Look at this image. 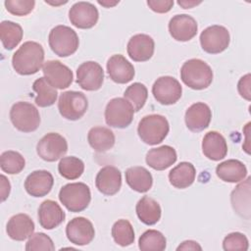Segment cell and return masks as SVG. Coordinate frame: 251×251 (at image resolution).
I'll return each instance as SVG.
<instances>
[{
	"label": "cell",
	"instance_id": "1",
	"mask_svg": "<svg viewBox=\"0 0 251 251\" xmlns=\"http://www.w3.org/2000/svg\"><path fill=\"white\" fill-rule=\"evenodd\" d=\"M44 50L35 41L25 42L13 55L12 66L16 73L22 75L36 74L43 67Z\"/></svg>",
	"mask_w": 251,
	"mask_h": 251
},
{
	"label": "cell",
	"instance_id": "2",
	"mask_svg": "<svg viewBox=\"0 0 251 251\" xmlns=\"http://www.w3.org/2000/svg\"><path fill=\"white\" fill-rule=\"evenodd\" d=\"M180 78L188 87L195 90H202L212 83L213 71L203 60L190 59L182 65Z\"/></svg>",
	"mask_w": 251,
	"mask_h": 251
},
{
	"label": "cell",
	"instance_id": "3",
	"mask_svg": "<svg viewBox=\"0 0 251 251\" xmlns=\"http://www.w3.org/2000/svg\"><path fill=\"white\" fill-rule=\"evenodd\" d=\"M170 130L168 120L158 114H151L143 117L137 126V133L140 139L149 145L161 143Z\"/></svg>",
	"mask_w": 251,
	"mask_h": 251
},
{
	"label": "cell",
	"instance_id": "4",
	"mask_svg": "<svg viewBox=\"0 0 251 251\" xmlns=\"http://www.w3.org/2000/svg\"><path fill=\"white\" fill-rule=\"evenodd\" d=\"M48 42L51 50L59 57L73 55L78 48L79 40L76 32L67 25H56L49 33Z\"/></svg>",
	"mask_w": 251,
	"mask_h": 251
},
{
	"label": "cell",
	"instance_id": "5",
	"mask_svg": "<svg viewBox=\"0 0 251 251\" xmlns=\"http://www.w3.org/2000/svg\"><path fill=\"white\" fill-rule=\"evenodd\" d=\"M59 200L69 211L74 213L81 212L90 203V189L83 182L68 183L60 189Z\"/></svg>",
	"mask_w": 251,
	"mask_h": 251
},
{
	"label": "cell",
	"instance_id": "6",
	"mask_svg": "<svg viewBox=\"0 0 251 251\" xmlns=\"http://www.w3.org/2000/svg\"><path fill=\"white\" fill-rule=\"evenodd\" d=\"M10 120L20 131L32 132L40 125V115L34 105L20 101L15 103L10 110Z\"/></svg>",
	"mask_w": 251,
	"mask_h": 251
},
{
	"label": "cell",
	"instance_id": "7",
	"mask_svg": "<svg viewBox=\"0 0 251 251\" xmlns=\"http://www.w3.org/2000/svg\"><path fill=\"white\" fill-rule=\"evenodd\" d=\"M134 109L125 98L117 97L111 99L105 109L106 124L112 127L125 128L133 120Z\"/></svg>",
	"mask_w": 251,
	"mask_h": 251
},
{
	"label": "cell",
	"instance_id": "8",
	"mask_svg": "<svg viewBox=\"0 0 251 251\" xmlns=\"http://www.w3.org/2000/svg\"><path fill=\"white\" fill-rule=\"evenodd\" d=\"M88 108L86 96L79 91H65L58 100V110L61 116L70 121L80 119Z\"/></svg>",
	"mask_w": 251,
	"mask_h": 251
},
{
	"label": "cell",
	"instance_id": "9",
	"mask_svg": "<svg viewBox=\"0 0 251 251\" xmlns=\"http://www.w3.org/2000/svg\"><path fill=\"white\" fill-rule=\"evenodd\" d=\"M229 41L228 30L219 25L208 26L200 34L201 47L209 54H219L225 51L228 47Z\"/></svg>",
	"mask_w": 251,
	"mask_h": 251
},
{
	"label": "cell",
	"instance_id": "10",
	"mask_svg": "<svg viewBox=\"0 0 251 251\" xmlns=\"http://www.w3.org/2000/svg\"><path fill=\"white\" fill-rule=\"evenodd\" d=\"M68 151V143L65 137L57 132L45 134L36 145L38 156L47 162H55L61 159Z\"/></svg>",
	"mask_w": 251,
	"mask_h": 251
},
{
	"label": "cell",
	"instance_id": "11",
	"mask_svg": "<svg viewBox=\"0 0 251 251\" xmlns=\"http://www.w3.org/2000/svg\"><path fill=\"white\" fill-rule=\"evenodd\" d=\"M182 88L177 79L165 75L156 79L152 86L154 98L162 105H173L181 97Z\"/></svg>",
	"mask_w": 251,
	"mask_h": 251
},
{
	"label": "cell",
	"instance_id": "12",
	"mask_svg": "<svg viewBox=\"0 0 251 251\" xmlns=\"http://www.w3.org/2000/svg\"><path fill=\"white\" fill-rule=\"evenodd\" d=\"M103 80V69L98 63L94 61L84 62L76 70V83L83 90H98L102 86Z\"/></svg>",
	"mask_w": 251,
	"mask_h": 251
},
{
	"label": "cell",
	"instance_id": "13",
	"mask_svg": "<svg viewBox=\"0 0 251 251\" xmlns=\"http://www.w3.org/2000/svg\"><path fill=\"white\" fill-rule=\"evenodd\" d=\"M42 72L45 79L55 88L65 89L73 82V72L58 60L46 61L43 64Z\"/></svg>",
	"mask_w": 251,
	"mask_h": 251
},
{
	"label": "cell",
	"instance_id": "14",
	"mask_svg": "<svg viewBox=\"0 0 251 251\" xmlns=\"http://www.w3.org/2000/svg\"><path fill=\"white\" fill-rule=\"evenodd\" d=\"M97 8L89 2H76L69 11V19L73 25L77 28L87 29L93 27L98 21Z\"/></svg>",
	"mask_w": 251,
	"mask_h": 251
},
{
	"label": "cell",
	"instance_id": "15",
	"mask_svg": "<svg viewBox=\"0 0 251 251\" xmlns=\"http://www.w3.org/2000/svg\"><path fill=\"white\" fill-rule=\"evenodd\" d=\"M68 239L78 246L89 244L95 235L92 223L83 217H76L71 220L66 226Z\"/></svg>",
	"mask_w": 251,
	"mask_h": 251
},
{
	"label": "cell",
	"instance_id": "16",
	"mask_svg": "<svg viewBox=\"0 0 251 251\" xmlns=\"http://www.w3.org/2000/svg\"><path fill=\"white\" fill-rule=\"evenodd\" d=\"M197 23L194 18L186 14L174 16L169 23L171 36L177 41H188L197 33Z\"/></svg>",
	"mask_w": 251,
	"mask_h": 251
},
{
	"label": "cell",
	"instance_id": "17",
	"mask_svg": "<svg viewBox=\"0 0 251 251\" xmlns=\"http://www.w3.org/2000/svg\"><path fill=\"white\" fill-rule=\"evenodd\" d=\"M212 119L210 107L203 102L192 104L185 112V125L193 132H199L207 128Z\"/></svg>",
	"mask_w": 251,
	"mask_h": 251
},
{
	"label": "cell",
	"instance_id": "18",
	"mask_svg": "<svg viewBox=\"0 0 251 251\" xmlns=\"http://www.w3.org/2000/svg\"><path fill=\"white\" fill-rule=\"evenodd\" d=\"M54 184V178L50 172L45 170L34 171L29 174L25 180L26 192L33 197H43L47 195Z\"/></svg>",
	"mask_w": 251,
	"mask_h": 251
},
{
	"label": "cell",
	"instance_id": "19",
	"mask_svg": "<svg viewBox=\"0 0 251 251\" xmlns=\"http://www.w3.org/2000/svg\"><path fill=\"white\" fill-rule=\"evenodd\" d=\"M155 43L148 34H135L127 43L126 50L129 58L135 62H145L151 59L154 54Z\"/></svg>",
	"mask_w": 251,
	"mask_h": 251
},
{
	"label": "cell",
	"instance_id": "20",
	"mask_svg": "<svg viewBox=\"0 0 251 251\" xmlns=\"http://www.w3.org/2000/svg\"><path fill=\"white\" fill-rule=\"evenodd\" d=\"M95 185L104 195L112 196L116 194L122 186V174L120 170L113 166L103 167L96 176Z\"/></svg>",
	"mask_w": 251,
	"mask_h": 251
},
{
	"label": "cell",
	"instance_id": "21",
	"mask_svg": "<svg viewBox=\"0 0 251 251\" xmlns=\"http://www.w3.org/2000/svg\"><path fill=\"white\" fill-rule=\"evenodd\" d=\"M107 72L113 81L121 84L129 82L135 75L132 64L121 54H115L109 58Z\"/></svg>",
	"mask_w": 251,
	"mask_h": 251
},
{
	"label": "cell",
	"instance_id": "22",
	"mask_svg": "<svg viewBox=\"0 0 251 251\" xmlns=\"http://www.w3.org/2000/svg\"><path fill=\"white\" fill-rule=\"evenodd\" d=\"M66 218L60 205L53 200L43 201L38 209V222L45 229H53L60 226Z\"/></svg>",
	"mask_w": 251,
	"mask_h": 251
},
{
	"label": "cell",
	"instance_id": "23",
	"mask_svg": "<svg viewBox=\"0 0 251 251\" xmlns=\"http://www.w3.org/2000/svg\"><path fill=\"white\" fill-rule=\"evenodd\" d=\"M6 231L13 240L24 241L30 237L34 231V223L26 214H17L10 218Z\"/></svg>",
	"mask_w": 251,
	"mask_h": 251
},
{
	"label": "cell",
	"instance_id": "24",
	"mask_svg": "<svg viewBox=\"0 0 251 251\" xmlns=\"http://www.w3.org/2000/svg\"><path fill=\"white\" fill-rule=\"evenodd\" d=\"M203 154L212 161H220L226 156L227 144L226 138L218 131H209L202 140Z\"/></svg>",
	"mask_w": 251,
	"mask_h": 251
},
{
	"label": "cell",
	"instance_id": "25",
	"mask_svg": "<svg viewBox=\"0 0 251 251\" xmlns=\"http://www.w3.org/2000/svg\"><path fill=\"white\" fill-rule=\"evenodd\" d=\"M176 150L169 145H163L150 149L146 154V163L156 171H164L176 161Z\"/></svg>",
	"mask_w": 251,
	"mask_h": 251
},
{
	"label": "cell",
	"instance_id": "26",
	"mask_svg": "<svg viewBox=\"0 0 251 251\" xmlns=\"http://www.w3.org/2000/svg\"><path fill=\"white\" fill-rule=\"evenodd\" d=\"M216 174L220 179L226 182H239L247 176L245 165L239 160L229 159L220 163L216 168Z\"/></svg>",
	"mask_w": 251,
	"mask_h": 251
},
{
	"label": "cell",
	"instance_id": "27",
	"mask_svg": "<svg viewBox=\"0 0 251 251\" xmlns=\"http://www.w3.org/2000/svg\"><path fill=\"white\" fill-rule=\"evenodd\" d=\"M126 181L132 190L144 193L152 187L153 177L147 169L136 166L126 171Z\"/></svg>",
	"mask_w": 251,
	"mask_h": 251
},
{
	"label": "cell",
	"instance_id": "28",
	"mask_svg": "<svg viewBox=\"0 0 251 251\" xmlns=\"http://www.w3.org/2000/svg\"><path fill=\"white\" fill-rule=\"evenodd\" d=\"M196 176L194 166L189 162H181L169 173V180L176 188L183 189L190 186Z\"/></svg>",
	"mask_w": 251,
	"mask_h": 251
},
{
	"label": "cell",
	"instance_id": "29",
	"mask_svg": "<svg viewBox=\"0 0 251 251\" xmlns=\"http://www.w3.org/2000/svg\"><path fill=\"white\" fill-rule=\"evenodd\" d=\"M89 145L97 152L103 153L110 150L115 144L114 132L105 126H94L87 134Z\"/></svg>",
	"mask_w": 251,
	"mask_h": 251
},
{
	"label": "cell",
	"instance_id": "30",
	"mask_svg": "<svg viewBox=\"0 0 251 251\" xmlns=\"http://www.w3.org/2000/svg\"><path fill=\"white\" fill-rule=\"evenodd\" d=\"M135 210L138 219L147 226L155 225L161 219L162 211L159 203L149 196H143L137 202Z\"/></svg>",
	"mask_w": 251,
	"mask_h": 251
},
{
	"label": "cell",
	"instance_id": "31",
	"mask_svg": "<svg viewBox=\"0 0 251 251\" xmlns=\"http://www.w3.org/2000/svg\"><path fill=\"white\" fill-rule=\"evenodd\" d=\"M233 210L241 217L249 218L250 214V177L238 184L230 195Z\"/></svg>",
	"mask_w": 251,
	"mask_h": 251
},
{
	"label": "cell",
	"instance_id": "32",
	"mask_svg": "<svg viewBox=\"0 0 251 251\" xmlns=\"http://www.w3.org/2000/svg\"><path fill=\"white\" fill-rule=\"evenodd\" d=\"M32 89L36 93L34 102L39 107L44 108L52 106L57 100L58 92L56 88L53 87L45 77L37 78L32 84Z\"/></svg>",
	"mask_w": 251,
	"mask_h": 251
},
{
	"label": "cell",
	"instance_id": "33",
	"mask_svg": "<svg viewBox=\"0 0 251 251\" xmlns=\"http://www.w3.org/2000/svg\"><path fill=\"white\" fill-rule=\"evenodd\" d=\"M0 38L6 50L14 49L23 38V28L19 24L3 21L0 24Z\"/></svg>",
	"mask_w": 251,
	"mask_h": 251
},
{
	"label": "cell",
	"instance_id": "34",
	"mask_svg": "<svg viewBox=\"0 0 251 251\" xmlns=\"http://www.w3.org/2000/svg\"><path fill=\"white\" fill-rule=\"evenodd\" d=\"M166 246V237L156 229L144 231L138 240V247L142 251H163Z\"/></svg>",
	"mask_w": 251,
	"mask_h": 251
},
{
	"label": "cell",
	"instance_id": "35",
	"mask_svg": "<svg viewBox=\"0 0 251 251\" xmlns=\"http://www.w3.org/2000/svg\"><path fill=\"white\" fill-rule=\"evenodd\" d=\"M58 171L60 175L67 179H76L78 178L83 171V162L75 156L63 157L58 164Z\"/></svg>",
	"mask_w": 251,
	"mask_h": 251
},
{
	"label": "cell",
	"instance_id": "36",
	"mask_svg": "<svg viewBox=\"0 0 251 251\" xmlns=\"http://www.w3.org/2000/svg\"><path fill=\"white\" fill-rule=\"evenodd\" d=\"M114 241L123 247L128 246L134 241V230L127 220H119L112 226Z\"/></svg>",
	"mask_w": 251,
	"mask_h": 251
},
{
	"label": "cell",
	"instance_id": "37",
	"mask_svg": "<svg viewBox=\"0 0 251 251\" xmlns=\"http://www.w3.org/2000/svg\"><path fill=\"white\" fill-rule=\"evenodd\" d=\"M25 166L24 157L17 151L8 150L1 154L0 167L4 173L15 175L21 173Z\"/></svg>",
	"mask_w": 251,
	"mask_h": 251
},
{
	"label": "cell",
	"instance_id": "38",
	"mask_svg": "<svg viewBox=\"0 0 251 251\" xmlns=\"http://www.w3.org/2000/svg\"><path fill=\"white\" fill-rule=\"evenodd\" d=\"M124 97L132 105L134 112H137L145 105L148 90L143 83L134 82L125 90Z\"/></svg>",
	"mask_w": 251,
	"mask_h": 251
},
{
	"label": "cell",
	"instance_id": "39",
	"mask_svg": "<svg viewBox=\"0 0 251 251\" xmlns=\"http://www.w3.org/2000/svg\"><path fill=\"white\" fill-rule=\"evenodd\" d=\"M26 251H53L55 250L54 243L52 239L43 232L32 233L25 244Z\"/></svg>",
	"mask_w": 251,
	"mask_h": 251
},
{
	"label": "cell",
	"instance_id": "40",
	"mask_svg": "<svg viewBox=\"0 0 251 251\" xmlns=\"http://www.w3.org/2000/svg\"><path fill=\"white\" fill-rule=\"evenodd\" d=\"M249 242L247 237L241 232H231L227 234L223 241V248L226 251L248 250Z\"/></svg>",
	"mask_w": 251,
	"mask_h": 251
},
{
	"label": "cell",
	"instance_id": "41",
	"mask_svg": "<svg viewBox=\"0 0 251 251\" xmlns=\"http://www.w3.org/2000/svg\"><path fill=\"white\" fill-rule=\"evenodd\" d=\"M6 10L15 16H26L34 8L33 0H6L4 2Z\"/></svg>",
	"mask_w": 251,
	"mask_h": 251
},
{
	"label": "cell",
	"instance_id": "42",
	"mask_svg": "<svg viewBox=\"0 0 251 251\" xmlns=\"http://www.w3.org/2000/svg\"><path fill=\"white\" fill-rule=\"evenodd\" d=\"M149 8L159 14L168 13L174 6L173 0H149L147 1Z\"/></svg>",
	"mask_w": 251,
	"mask_h": 251
},
{
	"label": "cell",
	"instance_id": "43",
	"mask_svg": "<svg viewBox=\"0 0 251 251\" xmlns=\"http://www.w3.org/2000/svg\"><path fill=\"white\" fill-rule=\"evenodd\" d=\"M250 74H246L243 75L238 83H237V89L241 97L246 99L247 101H250L251 94H250Z\"/></svg>",
	"mask_w": 251,
	"mask_h": 251
},
{
	"label": "cell",
	"instance_id": "44",
	"mask_svg": "<svg viewBox=\"0 0 251 251\" xmlns=\"http://www.w3.org/2000/svg\"><path fill=\"white\" fill-rule=\"evenodd\" d=\"M1 200L2 202H4L8 198L11 190L9 179H7V177L4 175H1Z\"/></svg>",
	"mask_w": 251,
	"mask_h": 251
},
{
	"label": "cell",
	"instance_id": "45",
	"mask_svg": "<svg viewBox=\"0 0 251 251\" xmlns=\"http://www.w3.org/2000/svg\"><path fill=\"white\" fill-rule=\"evenodd\" d=\"M176 250H202V247L196 241L185 240L176 248Z\"/></svg>",
	"mask_w": 251,
	"mask_h": 251
},
{
	"label": "cell",
	"instance_id": "46",
	"mask_svg": "<svg viewBox=\"0 0 251 251\" xmlns=\"http://www.w3.org/2000/svg\"><path fill=\"white\" fill-rule=\"evenodd\" d=\"M177 4L179 6H181L183 9H190L194 6H197L199 4H201L200 1L196 2V1H186V0H183V1H177Z\"/></svg>",
	"mask_w": 251,
	"mask_h": 251
},
{
	"label": "cell",
	"instance_id": "47",
	"mask_svg": "<svg viewBox=\"0 0 251 251\" xmlns=\"http://www.w3.org/2000/svg\"><path fill=\"white\" fill-rule=\"evenodd\" d=\"M98 3L106 8H110V7H113L115 5H117L119 3V1H114V2H109V1H98Z\"/></svg>",
	"mask_w": 251,
	"mask_h": 251
}]
</instances>
